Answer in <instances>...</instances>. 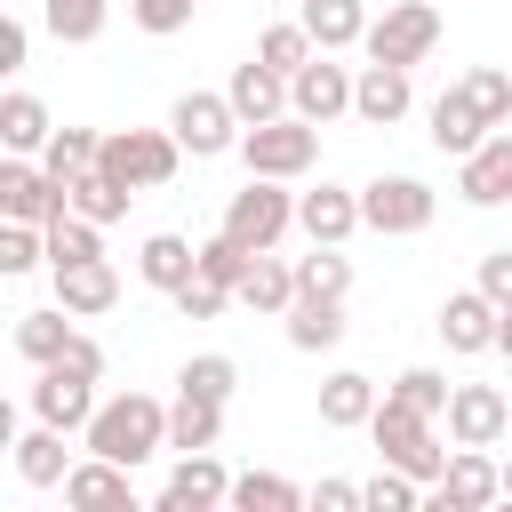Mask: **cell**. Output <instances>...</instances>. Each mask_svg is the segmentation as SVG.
<instances>
[{
    "instance_id": "cell-1",
    "label": "cell",
    "mask_w": 512,
    "mask_h": 512,
    "mask_svg": "<svg viewBox=\"0 0 512 512\" xmlns=\"http://www.w3.org/2000/svg\"><path fill=\"white\" fill-rule=\"evenodd\" d=\"M80 440H88V456H112V464L136 472V464H152V456L168 448V400H152V392H112V400L88 408Z\"/></svg>"
},
{
    "instance_id": "cell-2",
    "label": "cell",
    "mask_w": 512,
    "mask_h": 512,
    "mask_svg": "<svg viewBox=\"0 0 512 512\" xmlns=\"http://www.w3.org/2000/svg\"><path fill=\"white\" fill-rule=\"evenodd\" d=\"M368 440H376V464H400L408 480H440V464H448V448H440V416H424V408H408V400H392V392H376V408H368V424H360Z\"/></svg>"
},
{
    "instance_id": "cell-3",
    "label": "cell",
    "mask_w": 512,
    "mask_h": 512,
    "mask_svg": "<svg viewBox=\"0 0 512 512\" xmlns=\"http://www.w3.org/2000/svg\"><path fill=\"white\" fill-rule=\"evenodd\" d=\"M96 168H104L120 192H160V184L184 168V152H176L168 128H104V136H96Z\"/></svg>"
},
{
    "instance_id": "cell-4",
    "label": "cell",
    "mask_w": 512,
    "mask_h": 512,
    "mask_svg": "<svg viewBox=\"0 0 512 512\" xmlns=\"http://www.w3.org/2000/svg\"><path fill=\"white\" fill-rule=\"evenodd\" d=\"M216 232H232L248 256H256V248H280V240L296 232V192H288L280 176H248V184L224 200V224H216Z\"/></svg>"
},
{
    "instance_id": "cell-5",
    "label": "cell",
    "mask_w": 512,
    "mask_h": 512,
    "mask_svg": "<svg viewBox=\"0 0 512 512\" xmlns=\"http://www.w3.org/2000/svg\"><path fill=\"white\" fill-rule=\"evenodd\" d=\"M232 152L248 160V176H280V184H296V176L320 160V128H312V120H296V112H280V120L240 128V144H232Z\"/></svg>"
},
{
    "instance_id": "cell-6",
    "label": "cell",
    "mask_w": 512,
    "mask_h": 512,
    "mask_svg": "<svg viewBox=\"0 0 512 512\" xmlns=\"http://www.w3.org/2000/svg\"><path fill=\"white\" fill-rule=\"evenodd\" d=\"M360 48H368L376 64H400V72H416V64L440 48V0H392L384 16H368Z\"/></svg>"
},
{
    "instance_id": "cell-7",
    "label": "cell",
    "mask_w": 512,
    "mask_h": 512,
    "mask_svg": "<svg viewBox=\"0 0 512 512\" xmlns=\"http://www.w3.org/2000/svg\"><path fill=\"white\" fill-rule=\"evenodd\" d=\"M432 208H440V192H432L424 176H376V184H360V224H368V232H384V240L424 232V224H432Z\"/></svg>"
},
{
    "instance_id": "cell-8",
    "label": "cell",
    "mask_w": 512,
    "mask_h": 512,
    "mask_svg": "<svg viewBox=\"0 0 512 512\" xmlns=\"http://www.w3.org/2000/svg\"><path fill=\"white\" fill-rule=\"evenodd\" d=\"M288 112H296V120H312V128L344 120V112H352V64H336L328 48H312V56L288 72Z\"/></svg>"
},
{
    "instance_id": "cell-9",
    "label": "cell",
    "mask_w": 512,
    "mask_h": 512,
    "mask_svg": "<svg viewBox=\"0 0 512 512\" xmlns=\"http://www.w3.org/2000/svg\"><path fill=\"white\" fill-rule=\"evenodd\" d=\"M168 136H176V152L216 160V152H232V144H240V120H232V104H224V96L184 88V96L168 104Z\"/></svg>"
},
{
    "instance_id": "cell-10",
    "label": "cell",
    "mask_w": 512,
    "mask_h": 512,
    "mask_svg": "<svg viewBox=\"0 0 512 512\" xmlns=\"http://www.w3.org/2000/svg\"><path fill=\"white\" fill-rule=\"evenodd\" d=\"M440 424H448V440H456V448H496V440L512 432V400H504L496 384H448Z\"/></svg>"
},
{
    "instance_id": "cell-11",
    "label": "cell",
    "mask_w": 512,
    "mask_h": 512,
    "mask_svg": "<svg viewBox=\"0 0 512 512\" xmlns=\"http://www.w3.org/2000/svg\"><path fill=\"white\" fill-rule=\"evenodd\" d=\"M0 216L8 224H48V216H64V184L32 152H0Z\"/></svg>"
},
{
    "instance_id": "cell-12",
    "label": "cell",
    "mask_w": 512,
    "mask_h": 512,
    "mask_svg": "<svg viewBox=\"0 0 512 512\" xmlns=\"http://www.w3.org/2000/svg\"><path fill=\"white\" fill-rule=\"evenodd\" d=\"M424 504L432 512H488L496 504V456L488 448H448V464L424 488Z\"/></svg>"
},
{
    "instance_id": "cell-13",
    "label": "cell",
    "mask_w": 512,
    "mask_h": 512,
    "mask_svg": "<svg viewBox=\"0 0 512 512\" xmlns=\"http://www.w3.org/2000/svg\"><path fill=\"white\" fill-rule=\"evenodd\" d=\"M456 192L472 208H504L512 200V128H488L464 160H456Z\"/></svg>"
},
{
    "instance_id": "cell-14",
    "label": "cell",
    "mask_w": 512,
    "mask_h": 512,
    "mask_svg": "<svg viewBox=\"0 0 512 512\" xmlns=\"http://www.w3.org/2000/svg\"><path fill=\"white\" fill-rule=\"evenodd\" d=\"M88 408H96V376H80V368L48 360V368H40V384H32V416H40V424H56V432H80V424H88Z\"/></svg>"
},
{
    "instance_id": "cell-15",
    "label": "cell",
    "mask_w": 512,
    "mask_h": 512,
    "mask_svg": "<svg viewBox=\"0 0 512 512\" xmlns=\"http://www.w3.org/2000/svg\"><path fill=\"white\" fill-rule=\"evenodd\" d=\"M224 488H232V472L216 464V448H184L176 472H168V488H160V512H216Z\"/></svg>"
},
{
    "instance_id": "cell-16",
    "label": "cell",
    "mask_w": 512,
    "mask_h": 512,
    "mask_svg": "<svg viewBox=\"0 0 512 512\" xmlns=\"http://www.w3.org/2000/svg\"><path fill=\"white\" fill-rule=\"evenodd\" d=\"M408 104H416V88H408V72L400 64H360L352 72V120H368V128H392V120H408Z\"/></svg>"
},
{
    "instance_id": "cell-17",
    "label": "cell",
    "mask_w": 512,
    "mask_h": 512,
    "mask_svg": "<svg viewBox=\"0 0 512 512\" xmlns=\"http://www.w3.org/2000/svg\"><path fill=\"white\" fill-rule=\"evenodd\" d=\"M224 104H232V120L240 128H256V120H280L288 112V72H272V64H232V80H224Z\"/></svg>"
},
{
    "instance_id": "cell-18",
    "label": "cell",
    "mask_w": 512,
    "mask_h": 512,
    "mask_svg": "<svg viewBox=\"0 0 512 512\" xmlns=\"http://www.w3.org/2000/svg\"><path fill=\"white\" fill-rule=\"evenodd\" d=\"M64 504H80V512H136L128 464H112V456H80V464L64 472Z\"/></svg>"
},
{
    "instance_id": "cell-19",
    "label": "cell",
    "mask_w": 512,
    "mask_h": 512,
    "mask_svg": "<svg viewBox=\"0 0 512 512\" xmlns=\"http://www.w3.org/2000/svg\"><path fill=\"white\" fill-rule=\"evenodd\" d=\"M296 232L344 248V240L360 232V192H344V184H312V192H296Z\"/></svg>"
},
{
    "instance_id": "cell-20",
    "label": "cell",
    "mask_w": 512,
    "mask_h": 512,
    "mask_svg": "<svg viewBox=\"0 0 512 512\" xmlns=\"http://www.w3.org/2000/svg\"><path fill=\"white\" fill-rule=\"evenodd\" d=\"M48 280H56V304H64L72 320H96V312L120 304V272H112L104 256H88V264H56Z\"/></svg>"
},
{
    "instance_id": "cell-21",
    "label": "cell",
    "mask_w": 512,
    "mask_h": 512,
    "mask_svg": "<svg viewBox=\"0 0 512 512\" xmlns=\"http://www.w3.org/2000/svg\"><path fill=\"white\" fill-rule=\"evenodd\" d=\"M432 328H440V344H448V352H464V360H472V352H488V344H496V304H488L480 288H456V296L440 304V320H432Z\"/></svg>"
},
{
    "instance_id": "cell-22",
    "label": "cell",
    "mask_w": 512,
    "mask_h": 512,
    "mask_svg": "<svg viewBox=\"0 0 512 512\" xmlns=\"http://www.w3.org/2000/svg\"><path fill=\"white\" fill-rule=\"evenodd\" d=\"M288 296H296V264H288V256H272V248H256V256H248V272H240V288H232V304H248V312H264V320H280V312H288Z\"/></svg>"
},
{
    "instance_id": "cell-23",
    "label": "cell",
    "mask_w": 512,
    "mask_h": 512,
    "mask_svg": "<svg viewBox=\"0 0 512 512\" xmlns=\"http://www.w3.org/2000/svg\"><path fill=\"white\" fill-rule=\"evenodd\" d=\"M16 480L24 488H64V472H72V448H64V432L56 424H32V432H16Z\"/></svg>"
},
{
    "instance_id": "cell-24",
    "label": "cell",
    "mask_w": 512,
    "mask_h": 512,
    "mask_svg": "<svg viewBox=\"0 0 512 512\" xmlns=\"http://www.w3.org/2000/svg\"><path fill=\"white\" fill-rule=\"evenodd\" d=\"M296 24L312 32V48L344 56V48H360V32H368V0H304Z\"/></svg>"
},
{
    "instance_id": "cell-25",
    "label": "cell",
    "mask_w": 512,
    "mask_h": 512,
    "mask_svg": "<svg viewBox=\"0 0 512 512\" xmlns=\"http://www.w3.org/2000/svg\"><path fill=\"white\" fill-rule=\"evenodd\" d=\"M424 120H432V128H424V136H432V144H440V152H448V160H464V152H472V144H480V136H488V120H480V112H472V96H464V88H440V96H432V112H424Z\"/></svg>"
},
{
    "instance_id": "cell-26",
    "label": "cell",
    "mask_w": 512,
    "mask_h": 512,
    "mask_svg": "<svg viewBox=\"0 0 512 512\" xmlns=\"http://www.w3.org/2000/svg\"><path fill=\"white\" fill-rule=\"evenodd\" d=\"M288 344L296 352H328V344H344V296H288Z\"/></svg>"
},
{
    "instance_id": "cell-27",
    "label": "cell",
    "mask_w": 512,
    "mask_h": 512,
    "mask_svg": "<svg viewBox=\"0 0 512 512\" xmlns=\"http://www.w3.org/2000/svg\"><path fill=\"white\" fill-rule=\"evenodd\" d=\"M368 408H376V376H360V368L320 376V424H328V432H360Z\"/></svg>"
},
{
    "instance_id": "cell-28",
    "label": "cell",
    "mask_w": 512,
    "mask_h": 512,
    "mask_svg": "<svg viewBox=\"0 0 512 512\" xmlns=\"http://www.w3.org/2000/svg\"><path fill=\"white\" fill-rule=\"evenodd\" d=\"M224 440V400H200V392H176L168 400V448H216Z\"/></svg>"
},
{
    "instance_id": "cell-29",
    "label": "cell",
    "mask_w": 512,
    "mask_h": 512,
    "mask_svg": "<svg viewBox=\"0 0 512 512\" xmlns=\"http://www.w3.org/2000/svg\"><path fill=\"white\" fill-rule=\"evenodd\" d=\"M128 200H136V192H120V184H112L96 160H88V168L64 184V208H72V216H88V224H120V216H128Z\"/></svg>"
},
{
    "instance_id": "cell-30",
    "label": "cell",
    "mask_w": 512,
    "mask_h": 512,
    "mask_svg": "<svg viewBox=\"0 0 512 512\" xmlns=\"http://www.w3.org/2000/svg\"><path fill=\"white\" fill-rule=\"evenodd\" d=\"M48 128H56V120H48V104H40L32 88H8V96H0V152H40Z\"/></svg>"
},
{
    "instance_id": "cell-31",
    "label": "cell",
    "mask_w": 512,
    "mask_h": 512,
    "mask_svg": "<svg viewBox=\"0 0 512 512\" xmlns=\"http://www.w3.org/2000/svg\"><path fill=\"white\" fill-rule=\"evenodd\" d=\"M40 248H48V272L56 264H88V256H104V224H88V216H48L40 224Z\"/></svg>"
},
{
    "instance_id": "cell-32",
    "label": "cell",
    "mask_w": 512,
    "mask_h": 512,
    "mask_svg": "<svg viewBox=\"0 0 512 512\" xmlns=\"http://www.w3.org/2000/svg\"><path fill=\"white\" fill-rule=\"evenodd\" d=\"M136 280L160 288V296H168L176 280H192V240H184V232H152V240L136 248Z\"/></svg>"
},
{
    "instance_id": "cell-33",
    "label": "cell",
    "mask_w": 512,
    "mask_h": 512,
    "mask_svg": "<svg viewBox=\"0 0 512 512\" xmlns=\"http://www.w3.org/2000/svg\"><path fill=\"white\" fill-rule=\"evenodd\" d=\"M40 24H48L64 48H88V40H104L112 0H48V8H40Z\"/></svg>"
},
{
    "instance_id": "cell-34",
    "label": "cell",
    "mask_w": 512,
    "mask_h": 512,
    "mask_svg": "<svg viewBox=\"0 0 512 512\" xmlns=\"http://www.w3.org/2000/svg\"><path fill=\"white\" fill-rule=\"evenodd\" d=\"M352 288V256L336 240H312V256H296V296H344Z\"/></svg>"
},
{
    "instance_id": "cell-35",
    "label": "cell",
    "mask_w": 512,
    "mask_h": 512,
    "mask_svg": "<svg viewBox=\"0 0 512 512\" xmlns=\"http://www.w3.org/2000/svg\"><path fill=\"white\" fill-rule=\"evenodd\" d=\"M72 328H80V320H72L64 304H48V312H24V320H16V352H24L32 368H48V360L64 352V336H72Z\"/></svg>"
},
{
    "instance_id": "cell-36",
    "label": "cell",
    "mask_w": 512,
    "mask_h": 512,
    "mask_svg": "<svg viewBox=\"0 0 512 512\" xmlns=\"http://www.w3.org/2000/svg\"><path fill=\"white\" fill-rule=\"evenodd\" d=\"M224 504H240V512H304V488L280 480V472H240L224 488Z\"/></svg>"
},
{
    "instance_id": "cell-37",
    "label": "cell",
    "mask_w": 512,
    "mask_h": 512,
    "mask_svg": "<svg viewBox=\"0 0 512 512\" xmlns=\"http://www.w3.org/2000/svg\"><path fill=\"white\" fill-rule=\"evenodd\" d=\"M32 160H40V168H48L56 184H72V176H80V168L96 160V128H48V144H40Z\"/></svg>"
},
{
    "instance_id": "cell-38",
    "label": "cell",
    "mask_w": 512,
    "mask_h": 512,
    "mask_svg": "<svg viewBox=\"0 0 512 512\" xmlns=\"http://www.w3.org/2000/svg\"><path fill=\"white\" fill-rule=\"evenodd\" d=\"M232 384H240V360L232 352H192L176 368V392H200V400H232Z\"/></svg>"
},
{
    "instance_id": "cell-39",
    "label": "cell",
    "mask_w": 512,
    "mask_h": 512,
    "mask_svg": "<svg viewBox=\"0 0 512 512\" xmlns=\"http://www.w3.org/2000/svg\"><path fill=\"white\" fill-rule=\"evenodd\" d=\"M416 504H424V480H408L400 464H376L360 480V512H416Z\"/></svg>"
},
{
    "instance_id": "cell-40",
    "label": "cell",
    "mask_w": 512,
    "mask_h": 512,
    "mask_svg": "<svg viewBox=\"0 0 512 512\" xmlns=\"http://www.w3.org/2000/svg\"><path fill=\"white\" fill-rule=\"evenodd\" d=\"M456 88L472 96V112H480L488 128H504V120H512V72H504V64H472Z\"/></svg>"
},
{
    "instance_id": "cell-41",
    "label": "cell",
    "mask_w": 512,
    "mask_h": 512,
    "mask_svg": "<svg viewBox=\"0 0 512 512\" xmlns=\"http://www.w3.org/2000/svg\"><path fill=\"white\" fill-rule=\"evenodd\" d=\"M192 272H200V280H216V288H240L248 248H240L232 232H208V240H192Z\"/></svg>"
},
{
    "instance_id": "cell-42",
    "label": "cell",
    "mask_w": 512,
    "mask_h": 512,
    "mask_svg": "<svg viewBox=\"0 0 512 512\" xmlns=\"http://www.w3.org/2000/svg\"><path fill=\"white\" fill-rule=\"evenodd\" d=\"M40 264H48L40 224H8V216H0V280H24V272H40Z\"/></svg>"
},
{
    "instance_id": "cell-43",
    "label": "cell",
    "mask_w": 512,
    "mask_h": 512,
    "mask_svg": "<svg viewBox=\"0 0 512 512\" xmlns=\"http://www.w3.org/2000/svg\"><path fill=\"white\" fill-rule=\"evenodd\" d=\"M312 56V32L288 16V24H264V40H256V64H272V72H296Z\"/></svg>"
},
{
    "instance_id": "cell-44",
    "label": "cell",
    "mask_w": 512,
    "mask_h": 512,
    "mask_svg": "<svg viewBox=\"0 0 512 512\" xmlns=\"http://www.w3.org/2000/svg\"><path fill=\"white\" fill-rule=\"evenodd\" d=\"M192 8H200V0H128V24L152 32V40H176V32L192 24Z\"/></svg>"
},
{
    "instance_id": "cell-45",
    "label": "cell",
    "mask_w": 512,
    "mask_h": 512,
    "mask_svg": "<svg viewBox=\"0 0 512 512\" xmlns=\"http://www.w3.org/2000/svg\"><path fill=\"white\" fill-rule=\"evenodd\" d=\"M392 400L440 416V408H448V376H440V368H400V376H392Z\"/></svg>"
},
{
    "instance_id": "cell-46",
    "label": "cell",
    "mask_w": 512,
    "mask_h": 512,
    "mask_svg": "<svg viewBox=\"0 0 512 512\" xmlns=\"http://www.w3.org/2000/svg\"><path fill=\"white\" fill-rule=\"evenodd\" d=\"M168 304H176L184 320H216V312L232 304V288H216V280H200V272H192V280H176V288H168Z\"/></svg>"
},
{
    "instance_id": "cell-47",
    "label": "cell",
    "mask_w": 512,
    "mask_h": 512,
    "mask_svg": "<svg viewBox=\"0 0 512 512\" xmlns=\"http://www.w3.org/2000/svg\"><path fill=\"white\" fill-rule=\"evenodd\" d=\"M472 288H480V296H488V304L504 312V304H512V248H488V256H480V280H472Z\"/></svg>"
},
{
    "instance_id": "cell-48",
    "label": "cell",
    "mask_w": 512,
    "mask_h": 512,
    "mask_svg": "<svg viewBox=\"0 0 512 512\" xmlns=\"http://www.w3.org/2000/svg\"><path fill=\"white\" fill-rule=\"evenodd\" d=\"M56 360H64V368H80V376H96V384H104V344H96V336H80V328H72V336H64V352H56Z\"/></svg>"
},
{
    "instance_id": "cell-49",
    "label": "cell",
    "mask_w": 512,
    "mask_h": 512,
    "mask_svg": "<svg viewBox=\"0 0 512 512\" xmlns=\"http://www.w3.org/2000/svg\"><path fill=\"white\" fill-rule=\"evenodd\" d=\"M24 56H32V32L0 8V80H8V72H24Z\"/></svg>"
},
{
    "instance_id": "cell-50",
    "label": "cell",
    "mask_w": 512,
    "mask_h": 512,
    "mask_svg": "<svg viewBox=\"0 0 512 512\" xmlns=\"http://www.w3.org/2000/svg\"><path fill=\"white\" fill-rule=\"evenodd\" d=\"M304 504H320V512H360V480H320Z\"/></svg>"
},
{
    "instance_id": "cell-51",
    "label": "cell",
    "mask_w": 512,
    "mask_h": 512,
    "mask_svg": "<svg viewBox=\"0 0 512 512\" xmlns=\"http://www.w3.org/2000/svg\"><path fill=\"white\" fill-rule=\"evenodd\" d=\"M16 432H24V424H16V400H8V392H0V456H8V448H16Z\"/></svg>"
},
{
    "instance_id": "cell-52",
    "label": "cell",
    "mask_w": 512,
    "mask_h": 512,
    "mask_svg": "<svg viewBox=\"0 0 512 512\" xmlns=\"http://www.w3.org/2000/svg\"><path fill=\"white\" fill-rule=\"evenodd\" d=\"M488 352H504V360H512V304L496 312V344H488Z\"/></svg>"
},
{
    "instance_id": "cell-53",
    "label": "cell",
    "mask_w": 512,
    "mask_h": 512,
    "mask_svg": "<svg viewBox=\"0 0 512 512\" xmlns=\"http://www.w3.org/2000/svg\"><path fill=\"white\" fill-rule=\"evenodd\" d=\"M496 504H512V456L496 464Z\"/></svg>"
},
{
    "instance_id": "cell-54",
    "label": "cell",
    "mask_w": 512,
    "mask_h": 512,
    "mask_svg": "<svg viewBox=\"0 0 512 512\" xmlns=\"http://www.w3.org/2000/svg\"><path fill=\"white\" fill-rule=\"evenodd\" d=\"M504 72H512V64H504Z\"/></svg>"
}]
</instances>
